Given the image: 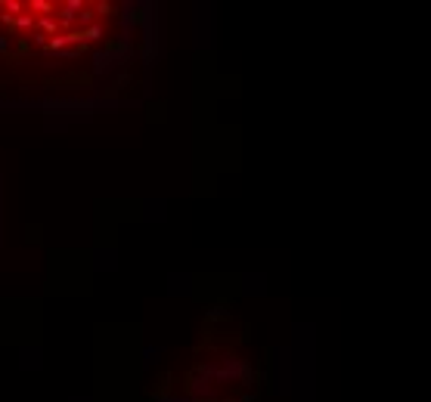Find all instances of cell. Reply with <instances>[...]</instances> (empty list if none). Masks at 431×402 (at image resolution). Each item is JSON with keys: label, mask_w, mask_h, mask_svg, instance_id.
Here are the masks:
<instances>
[{"label": "cell", "mask_w": 431, "mask_h": 402, "mask_svg": "<svg viewBox=\"0 0 431 402\" xmlns=\"http://www.w3.org/2000/svg\"><path fill=\"white\" fill-rule=\"evenodd\" d=\"M118 7L105 0H0V53L13 62H68L109 41Z\"/></svg>", "instance_id": "1"}]
</instances>
